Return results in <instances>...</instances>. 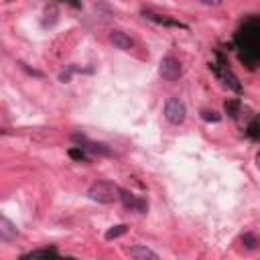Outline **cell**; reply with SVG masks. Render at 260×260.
<instances>
[{
  "instance_id": "cell-14",
  "label": "cell",
  "mask_w": 260,
  "mask_h": 260,
  "mask_svg": "<svg viewBox=\"0 0 260 260\" xmlns=\"http://www.w3.org/2000/svg\"><path fill=\"white\" fill-rule=\"evenodd\" d=\"M69 155H71L73 159H80V161H86V159H87V157H86V152H84V148H82V150L71 148V150H69Z\"/></svg>"
},
{
  "instance_id": "cell-12",
  "label": "cell",
  "mask_w": 260,
  "mask_h": 260,
  "mask_svg": "<svg viewBox=\"0 0 260 260\" xmlns=\"http://www.w3.org/2000/svg\"><path fill=\"white\" fill-rule=\"evenodd\" d=\"M144 17H148L150 21H157V23H163V25H173V27H183L181 23L177 21H171V19H165V17H159V14H152V12H144Z\"/></svg>"
},
{
  "instance_id": "cell-15",
  "label": "cell",
  "mask_w": 260,
  "mask_h": 260,
  "mask_svg": "<svg viewBox=\"0 0 260 260\" xmlns=\"http://www.w3.org/2000/svg\"><path fill=\"white\" fill-rule=\"evenodd\" d=\"M202 2H203L205 6H220L222 0H202Z\"/></svg>"
},
{
  "instance_id": "cell-6",
  "label": "cell",
  "mask_w": 260,
  "mask_h": 260,
  "mask_svg": "<svg viewBox=\"0 0 260 260\" xmlns=\"http://www.w3.org/2000/svg\"><path fill=\"white\" fill-rule=\"evenodd\" d=\"M19 230L14 228L12 222H8L6 218H0V240L2 242H10V240H17Z\"/></svg>"
},
{
  "instance_id": "cell-8",
  "label": "cell",
  "mask_w": 260,
  "mask_h": 260,
  "mask_svg": "<svg viewBox=\"0 0 260 260\" xmlns=\"http://www.w3.org/2000/svg\"><path fill=\"white\" fill-rule=\"evenodd\" d=\"M73 139L75 141H78L80 144H86V146H80V148H87V150H91V152H98V155H108V148H106L104 144H96V143H87L86 139H84V136H80V134H75L73 136Z\"/></svg>"
},
{
  "instance_id": "cell-9",
  "label": "cell",
  "mask_w": 260,
  "mask_h": 260,
  "mask_svg": "<svg viewBox=\"0 0 260 260\" xmlns=\"http://www.w3.org/2000/svg\"><path fill=\"white\" fill-rule=\"evenodd\" d=\"M59 250L57 248H39V250H30L27 254H23V258H39V256H57Z\"/></svg>"
},
{
  "instance_id": "cell-2",
  "label": "cell",
  "mask_w": 260,
  "mask_h": 260,
  "mask_svg": "<svg viewBox=\"0 0 260 260\" xmlns=\"http://www.w3.org/2000/svg\"><path fill=\"white\" fill-rule=\"evenodd\" d=\"M187 116V108H185V104H183L181 100L177 98H171V100H167L165 104V118L171 122V124H181L183 120H185Z\"/></svg>"
},
{
  "instance_id": "cell-13",
  "label": "cell",
  "mask_w": 260,
  "mask_h": 260,
  "mask_svg": "<svg viewBox=\"0 0 260 260\" xmlns=\"http://www.w3.org/2000/svg\"><path fill=\"white\" fill-rule=\"evenodd\" d=\"M202 118H203V120H211V122H220V120H222V116H220L218 112H209V110L202 112Z\"/></svg>"
},
{
  "instance_id": "cell-4",
  "label": "cell",
  "mask_w": 260,
  "mask_h": 260,
  "mask_svg": "<svg viewBox=\"0 0 260 260\" xmlns=\"http://www.w3.org/2000/svg\"><path fill=\"white\" fill-rule=\"evenodd\" d=\"M120 200H122V203H124V207H126V209H130V211L144 213V211H146V207H148L144 200H139V197L132 195V193H128V191H122V193H120Z\"/></svg>"
},
{
  "instance_id": "cell-3",
  "label": "cell",
  "mask_w": 260,
  "mask_h": 260,
  "mask_svg": "<svg viewBox=\"0 0 260 260\" xmlns=\"http://www.w3.org/2000/svg\"><path fill=\"white\" fill-rule=\"evenodd\" d=\"M159 73H161V78L165 82H175V80H179V75H181V63H179V59H175V57H165L161 61Z\"/></svg>"
},
{
  "instance_id": "cell-7",
  "label": "cell",
  "mask_w": 260,
  "mask_h": 260,
  "mask_svg": "<svg viewBox=\"0 0 260 260\" xmlns=\"http://www.w3.org/2000/svg\"><path fill=\"white\" fill-rule=\"evenodd\" d=\"M128 254L132 256V258H139V260H157L159 258V254L157 252H152L150 248H146V246H132V248H128Z\"/></svg>"
},
{
  "instance_id": "cell-5",
  "label": "cell",
  "mask_w": 260,
  "mask_h": 260,
  "mask_svg": "<svg viewBox=\"0 0 260 260\" xmlns=\"http://www.w3.org/2000/svg\"><path fill=\"white\" fill-rule=\"evenodd\" d=\"M110 43L114 45L116 49H122V51H130L134 47V41L124 33V30H112V33H110Z\"/></svg>"
},
{
  "instance_id": "cell-10",
  "label": "cell",
  "mask_w": 260,
  "mask_h": 260,
  "mask_svg": "<svg viewBox=\"0 0 260 260\" xmlns=\"http://www.w3.org/2000/svg\"><path fill=\"white\" fill-rule=\"evenodd\" d=\"M126 232H128V226H126V224L114 226V228H110V230L106 232V240H116V238H120V236H124Z\"/></svg>"
},
{
  "instance_id": "cell-16",
  "label": "cell",
  "mask_w": 260,
  "mask_h": 260,
  "mask_svg": "<svg viewBox=\"0 0 260 260\" xmlns=\"http://www.w3.org/2000/svg\"><path fill=\"white\" fill-rule=\"evenodd\" d=\"M67 2H69L71 6H82V4H80V0H67Z\"/></svg>"
},
{
  "instance_id": "cell-1",
  "label": "cell",
  "mask_w": 260,
  "mask_h": 260,
  "mask_svg": "<svg viewBox=\"0 0 260 260\" xmlns=\"http://www.w3.org/2000/svg\"><path fill=\"white\" fill-rule=\"evenodd\" d=\"M120 193H122L120 187L110 181H98L87 189V197L98 203H112V202L120 200Z\"/></svg>"
},
{
  "instance_id": "cell-11",
  "label": "cell",
  "mask_w": 260,
  "mask_h": 260,
  "mask_svg": "<svg viewBox=\"0 0 260 260\" xmlns=\"http://www.w3.org/2000/svg\"><path fill=\"white\" fill-rule=\"evenodd\" d=\"M242 244H244V248L256 250V248L260 246V240H258V236H254V234H244V236H242Z\"/></svg>"
}]
</instances>
